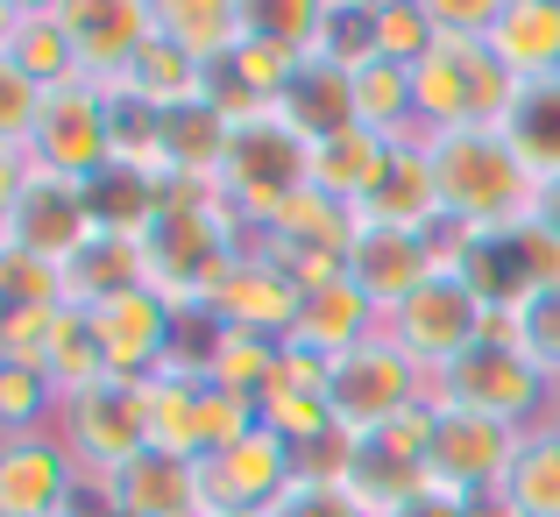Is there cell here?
<instances>
[{"instance_id":"1","label":"cell","mask_w":560,"mask_h":517,"mask_svg":"<svg viewBox=\"0 0 560 517\" xmlns=\"http://www.w3.org/2000/svg\"><path fill=\"white\" fill-rule=\"evenodd\" d=\"M419 150H425V171H433L447 227L497 242V234H518L533 220L539 171L518 156V142L504 128H440V136H419Z\"/></svg>"},{"instance_id":"2","label":"cell","mask_w":560,"mask_h":517,"mask_svg":"<svg viewBox=\"0 0 560 517\" xmlns=\"http://www.w3.org/2000/svg\"><path fill=\"white\" fill-rule=\"evenodd\" d=\"M256 234L213 199V191H164L156 220L142 227V284L171 305V313H206V291L220 284Z\"/></svg>"},{"instance_id":"3","label":"cell","mask_w":560,"mask_h":517,"mask_svg":"<svg viewBox=\"0 0 560 517\" xmlns=\"http://www.w3.org/2000/svg\"><path fill=\"white\" fill-rule=\"evenodd\" d=\"M411 107H419V136H440V128H504L511 107H518V79L490 57L482 36H440L411 64Z\"/></svg>"},{"instance_id":"4","label":"cell","mask_w":560,"mask_h":517,"mask_svg":"<svg viewBox=\"0 0 560 517\" xmlns=\"http://www.w3.org/2000/svg\"><path fill=\"white\" fill-rule=\"evenodd\" d=\"M425 404H433V411H476V419H497V425L533 433V425H553L560 390L511 341L490 333V341H476L468 354H454L440 376H425Z\"/></svg>"},{"instance_id":"5","label":"cell","mask_w":560,"mask_h":517,"mask_svg":"<svg viewBox=\"0 0 560 517\" xmlns=\"http://www.w3.org/2000/svg\"><path fill=\"white\" fill-rule=\"evenodd\" d=\"M313 142H299L277 114H256V121H234L228 136V156H220V177H213V199L242 220L248 234L270 227V213L284 199H299L313 185Z\"/></svg>"},{"instance_id":"6","label":"cell","mask_w":560,"mask_h":517,"mask_svg":"<svg viewBox=\"0 0 560 517\" xmlns=\"http://www.w3.org/2000/svg\"><path fill=\"white\" fill-rule=\"evenodd\" d=\"M490 327H497V305L482 298V284L468 270H433L411 298H397L383 313V341L405 348L425 376H440L454 354L490 341Z\"/></svg>"},{"instance_id":"7","label":"cell","mask_w":560,"mask_h":517,"mask_svg":"<svg viewBox=\"0 0 560 517\" xmlns=\"http://www.w3.org/2000/svg\"><path fill=\"white\" fill-rule=\"evenodd\" d=\"M114 156H121V99L93 79L50 85L36 114V136H28V164L50 177H71V185H93Z\"/></svg>"},{"instance_id":"8","label":"cell","mask_w":560,"mask_h":517,"mask_svg":"<svg viewBox=\"0 0 560 517\" xmlns=\"http://www.w3.org/2000/svg\"><path fill=\"white\" fill-rule=\"evenodd\" d=\"M419 404H425V368L405 348H390L383 333L327 362V411L348 447H362L370 433H383L390 419H405Z\"/></svg>"},{"instance_id":"9","label":"cell","mask_w":560,"mask_h":517,"mask_svg":"<svg viewBox=\"0 0 560 517\" xmlns=\"http://www.w3.org/2000/svg\"><path fill=\"white\" fill-rule=\"evenodd\" d=\"M518 425L476 419V411H433V439H425V490H447L462 504H497L518 454Z\"/></svg>"},{"instance_id":"10","label":"cell","mask_w":560,"mask_h":517,"mask_svg":"<svg viewBox=\"0 0 560 517\" xmlns=\"http://www.w3.org/2000/svg\"><path fill=\"white\" fill-rule=\"evenodd\" d=\"M57 433L71 439V454H79L85 475H114V468H128L136 454H150V411H142V383L128 376H100L93 390L65 397V419H57Z\"/></svg>"},{"instance_id":"11","label":"cell","mask_w":560,"mask_h":517,"mask_svg":"<svg viewBox=\"0 0 560 517\" xmlns=\"http://www.w3.org/2000/svg\"><path fill=\"white\" fill-rule=\"evenodd\" d=\"M299 475H305V461L262 425L242 447L199 461V517H270Z\"/></svg>"},{"instance_id":"12","label":"cell","mask_w":560,"mask_h":517,"mask_svg":"<svg viewBox=\"0 0 560 517\" xmlns=\"http://www.w3.org/2000/svg\"><path fill=\"white\" fill-rule=\"evenodd\" d=\"M85 333H93L107 376H128V383H150L156 368H171V341H178V313L156 298L150 284L136 291H114V298L85 305Z\"/></svg>"},{"instance_id":"13","label":"cell","mask_w":560,"mask_h":517,"mask_svg":"<svg viewBox=\"0 0 560 517\" xmlns=\"http://www.w3.org/2000/svg\"><path fill=\"white\" fill-rule=\"evenodd\" d=\"M85 468L71 454V439L57 433H22L0 439V517H65L85 496Z\"/></svg>"},{"instance_id":"14","label":"cell","mask_w":560,"mask_h":517,"mask_svg":"<svg viewBox=\"0 0 560 517\" xmlns=\"http://www.w3.org/2000/svg\"><path fill=\"white\" fill-rule=\"evenodd\" d=\"M65 43L79 57V79L93 85H121V71L136 64V50L156 36V0H50Z\"/></svg>"},{"instance_id":"15","label":"cell","mask_w":560,"mask_h":517,"mask_svg":"<svg viewBox=\"0 0 560 517\" xmlns=\"http://www.w3.org/2000/svg\"><path fill=\"white\" fill-rule=\"evenodd\" d=\"M299 277L277 270L262 248H242V256L220 270V284L206 291V313L220 319V327L234 333H262V341H291V327H299Z\"/></svg>"},{"instance_id":"16","label":"cell","mask_w":560,"mask_h":517,"mask_svg":"<svg viewBox=\"0 0 560 517\" xmlns=\"http://www.w3.org/2000/svg\"><path fill=\"white\" fill-rule=\"evenodd\" d=\"M85 517H199V461L178 454H136L128 468L85 482Z\"/></svg>"},{"instance_id":"17","label":"cell","mask_w":560,"mask_h":517,"mask_svg":"<svg viewBox=\"0 0 560 517\" xmlns=\"http://www.w3.org/2000/svg\"><path fill=\"white\" fill-rule=\"evenodd\" d=\"M93 234H100L93 191H85V185H71V177H50V171H36V164H28V191H22V205H14L8 242L65 270V262L79 256L85 242H93Z\"/></svg>"},{"instance_id":"18","label":"cell","mask_w":560,"mask_h":517,"mask_svg":"<svg viewBox=\"0 0 560 517\" xmlns=\"http://www.w3.org/2000/svg\"><path fill=\"white\" fill-rule=\"evenodd\" d=\"M433 270H440L433 234H405V227H376V220H362L355 248H348V284H355L362 298H376L383 313H390L397 298H411Z\"/></svg>"},{"instance_id":"19","label":"cell","mask_w":560,"mask_h":517,"mask_svg":"<svg viewBox=\"0 0 560 517\" xmlns=\"http://www.w3.org/2000/svg\"><path fill=\"white\" fill-rule=\"evenodd\" d=\"M397 150L405 142L397 136H376V128H362V121H348L341 136H327V142H313V185L327 191V199H341V205H355V213H370V199L383 191V177L397 171Z\"/></svg>"},{"instance_id":"20","label":"cell","mask_w":560,"mask_h":517,"mask_svg":"<svg viewBox=\"0 0 560 517\" xmlns=\"http://www.w3.org/2000/svg\"><path fill=\"white\" fill-rule=\"evenodd\" d=\"M114 99L150 114V121H164V114H185V107H199V99H213V71H199L171 36H150L136 50V64L121 71Z\"/></svg>"},{"instance_id":"21","label":"cell","mask_w":560,"mask_h":517,"mask_svg":"<svg viewBox=\"0 0 560 517\" xmlns=\"http://www.w3.org/2000/svg\"><path fill=\"white\" fill-rule=\"evenodd\" d=\"M482 43L518 85L560 79V0H497V22Z\"/></svg>"},{"instance_id":"22","label":"cell","mask_w":560,"mask_h":517,"mask_svg":"<svg viewBox=\"0 0 560 517\" xmlns=\"http://www.w3.org/2000/svg\"><path fill=\"white\" fill-rule=\"evenodd\" d=\"M156 36H171L199 71H220L256 36V8H242V0H156Z\"/></svg>"},{"instance_id":"23","label":"cell","mask_w":560,"mask_h":517,"mask_svg":"<svg viewBox=\"0 0 560 517\" xmlns=\"http://www.w3.org/2000/svg\"><path fill=\"white\" fill-rule=\"evenodd\" d=\"M376 333H383V305H376V298H362L348 277H334V284L305 291L299 327H291V348H305V354H319V362H334V354L376 341Z\"/></svg>"},{"instance_id":"24","label":"cell","mask_w":560,"mask_h":517,"mask_svg":"<svg viewBox=\"0 0 560 517\" xmlns=\"http://www.w3.org/2000/svg\"><path fill=\"white\" fill-rule=\"evenodd\" d=\"M142 411H150V454H178V461H199L206 454V376L191 368H156L142 383Z\"/></svg>"},{"instance_id":"25","label":"cell","mask_w":560,"mask_h":517,"mask_svg":"<svg viewBox=\"0 0 560 517\" xmlns=\"http://www.w3.org/2000/svg\"><path fill=\"white\" fill-rule=\"evenodd\" d=\"M270 114H277V121H284L299 142H327V136H341V128L355 121V99H348V71L313 64V57H305L299 79L284 85V99H277Z\"/></svg>"},{"instance_id":"26","label":"cell","mask_w":560,"mask_h":517,"mask_svg":"<svg viewBox=\"0 0 560 517\" xmlns=\"http://www.w3.org/2000/svg\"><path fill=\"white\" fill-rule=\"evenodd\" d=\"M136 284H142V234L100 227L93 242H85L79 256L65 262V305H71V313L114 298V291H136Z\"/></svg>"},{"instance_id":"27","label":"cell","mask_w":560,"mask_h":517,"mask_svg":"<svg viewBox=\"0 0 560 517\" xmlns=\"http://www.w3.org/2000/svg\"><path fill=\"white\" fill-rule=\"evenodd\" d=\"M497 517H560V433L553 425H533L511 454V475L497 490Z\"/></svg>"},{"instance_id":"28","label":"cell","mask_w":560,"mask_h":517,"mask_svg":"<svg viewBox=\"0 0 560 517\" xmlns=\"http://www.w3.org/2000/svg\"><path fill=\"white\" fill-rule=\"evenodd\" d=\"M497 341H511L525 354V362L539 368V376L560 390V277H547V284L518 291L511 305H497Z\"/></svg>"},{"instance_id":"29","label":"cell","mask_w":560,"mask_h":517,"mask_svg":"<svg viewBox=\"0 0 560 517\" xmlns=\"http://www.w3.org/2000/svg\"><path fill=\"white\" fill-rule=\"evenodd\" d=\"M362 220H376V227H405V234L447 227V220H440V191H433V171H425L419 136H405V150H397V171L383 177V191L370 199V213H362Z\"/></svg>"},{"instance_id":"30","label":"cell","mask_w":560,"mask_h":517,"mask_svg":"<svg viewBox=\"0 0 560 517\" xmlns=\"http://www.w3.org/2000/svg\"><path fill=\"white\" fill-rule=\"evenodd\" d=\"M348 99H355V121L376 128V136H419V107H411V64H390V57H376V64L348 71Z\"/></svg>"},{"instance_id":"31","label":"cell","mask_w":560,"mask_h":517,"mask_svg":"<svg viewBox=\"0 0 560 517\" xmlns=\"http://www.w3.org/2000/svg\"><path fill=\"white\" fill-rule=\"evenodd\" d=\"M277 368H284V341H262V333L220 327V341H213V354H206L199 376L220 383V390H234V397H256V404H262V390L277 383Z\"/></svg>"},{"instance_id":"32","label":"cell","mask_w":560,"mask_h":517,"mask_svg":"<svg viewBox=\"0 0 560 517\" xmlns=\"http://www.w3.org/2000/svg\"><path fill=\"white\" fill-rule=\"evenodd\" d=\"M8 57H14V64H22L36 85H43V93H50V85H71V79H79V57H71L65 22H57L50 0H22V28H14Z\"/></svg>"},{"instance_id":"33","label":"cell","mask_w":560,"mask_h":517,"mask_svg":"<svg viewBox=\"0 0 560 517\" xmlns=\"http://www.w3.org/2000/svg\"><path fill=\"white\" fill-rule=\"evenodd\" d=\"M305 57L334 64V71L376 64V0H319V28H313Z\"/></svg>"},{"instance_id":"34","label":"cell","mask_w":560,"mask_h":517,"mask_svg":"<svg viewBox=\"0 0 560 517\" xmlns=\"http://www.w3.org/2000/svg\"><path fill=\"white\" fill-rule=\"evenodd\" d=\"M504 136L518 142V156H525L539 177H560V79L518 85V107H511Z\"/></svg>"},{"instance_id":"35","label":"cell","mask_w":560,"mask_h":517,"mask_svg":"<svg viewBox=\"0 0 560 517\" xmlns=\"http://www.w3.org/2000/svg\"><path fill=\"white\" fill-rule=\"evenodd\" d=\"M65 419V397L43 368L28 362H0V439H22V433H50Z\"/></svg>"},{"instance_id":"36","label":"cell","mask_w":560,"mask_h":517,"mask_svg":"<svg viewBox=\"0 0 560 517\" xmlns=\"http://www.w3.org/2000/svg\"><path fill=\"white\" fill-rule=\"evenodd\" d=\"M36 305H65V270L0 242V313H36Z\"/></svg>"},{"instance_id":"37","label":"cell","mask_w":560,"mask_h":517,"mask_svg":"<svg viewBox=\"0 0 560 517\" xmlns=\"http://www.w3.org/2000/svg\"><path fill=\"white\" fill-rule=\"evenodd\" d=\"M270 517H383V504L362 496L348 475H299Z\"/></svg>"},{"instance_id":"38","label":"cell","mask_w":560,"mask_h":517,"mask_svg":"<svg viewBox=\"0 0 560 517\" xmlns=\"http://www.w3.org/2000/svg\"><path fill=\"white\" fill-rule=\"evenodd\" d=\"M433 43H440V28H433V14H425V0H376V57L419 64Z\"/></svg>"},{"instance_id":"39","label":"cell","mask_w":560,"mask_h":517,"mask_svg":"<svg viewBox=\"0 0 560 517\" xmlns=\"http://www.w3.org/2000/svg\"><path fill=\"white\" fill-rule=\"evenodd\" d=\"M36 114H43V85L14 57H0V150H28Z\"/></svg>"},{"instance_id":"40","label":"cell","mask_w":560,"mask_h":517,"mask_svg":"<svg viewBox=\"0 0 560 517\" xmlns=\"http://www.w3.org/2000/svg\"><path fill=\"white\" fill-rule=\"evenodd\" d=\"M383 517H497V510L462 504V496H447V490H411V496H397V504H383Z\"/></svg>"},{"instance_id":"41","label":"cell","mask_w":560,"mask_h":517,"mask_svg":"<svg viewBox=\"0 0 560 517\" xmlns=\"http://www.w3.org/2000/svg\"><path fill=\"white\" fill-rule=\"evenodd\" d=\"M22 191H28V150H0V242H8V227H14Z\"/></svg>"},{"instance_id":"42","label":"cell","mask_w":560,"mask_h":517,"mask_svg":"<svg viewBox=\"0 0 560 517\" xmlns=\"http://www.w3.org/2000/svg\"><path fill=\"white\" fill-rule=\"evenodd\" d=\"M525 227L539 234V242H553L560 248V177H539V191H533V220Z\"/></svg>"},{"instance_id":"43","label":"cell","mask_w":560,"mask_h":517,"mask_svg":"<svg viewBox=\"0 0 560 517\" xmlns=\"http://www.w3.org/2000/svg\"><path fill=\"white\" fill-rule=\"evenodd\" d=\"M14 28H22V0H0V57H8Z\"/></svg>"},{"instance_id":"44","label":"cell","mask_w":560,"mask_h":517,"mask_svg":"<svg viewBox=\"0 0 560 517\" xmlns=\"http://www.w3.org/2000/svg\"><path fill=\"white\" fill-rule=\"evenodd\" d=\"M553 433H560V404H553Z\"/></svg>"},{"instance_id":"45","label":"cell","mask_w":560,"mask_h":517,"mask_svg":"<svg viewBox=\"0 0 560 517\" xmlns=\"http://www.w3.org/2000/svg\"><path fill=\"white\" fill-rule=\"evenodd\" d=\"M65 517H85V510H65Z\"/></svg>"}]
</instances>
